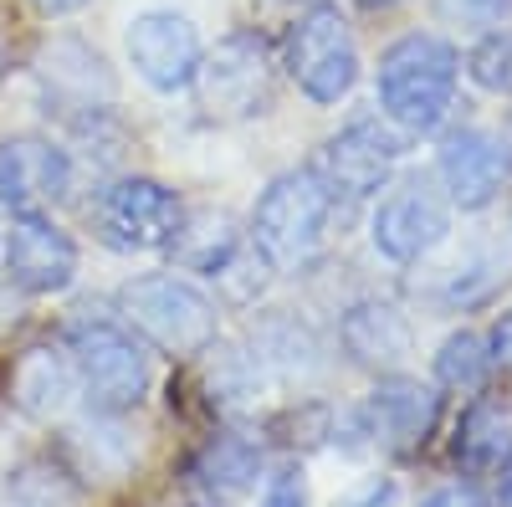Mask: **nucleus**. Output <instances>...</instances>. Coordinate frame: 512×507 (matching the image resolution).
Wrapping results in <instances>:
<instances>
[{"label": "nucleus", "mask_w": 512, "mask_h": 507, "mask_svg": "<svg viewBox=\"0 0 512 507\" xmlns=\"http://www.w3.org/2000/svg\"><path fill=\"white\" fill-rule=\"evenodd\" d=\"M461 57L446 36L410 31L379 57V108L400 134H436L456 103Z\"/></svg>", "instance_id": "1"}, {"label": "nucleus", "mask_w": 512, "mask_h": 507, "mask_svg": "<svg viewBox=\"0 0 512 507\" xmlns=\"http://www.w3.org/2000/svg\"><path fill=\"white\" fill-rule=\"evenodd\" d=\"M118 318L128 328H139L154 349L164 354H205L216 344V328H221V313L205 292L175 272H149V277H134L118 287Z\"/></svg>", "instance_id": "2"}, {"label": "nucleus", "mask_w": 512, "mask_h": 507, "mask_svg": "<svg viewBox=\"0 0 512 507\" xmlns=\"http://www.w3.org/2000/svg\"><path fill=\"white\" fill-rule=\"evenodd\" d=\"M333 195L313 169H292V175L272 180L267 195L256 200L251 216V246L272 262V272H297L318 257V246L333 221Z\"/></svg>", "instance_id": "3"}, {"label": "nucleus", "mask_w": 512, "mask_h": 507, "mask_svg": "<svg viewBox=\"0 0 512 507\" xmlns=\"http://www.w3.org/2000/svg\"><path fill=\"white\" fill-rule=\"evenodd\" d=\"M67 359L77 369V385L88 390L93 410L123 415L149 390V354L134 344L128 323L118 318H77L67 328Z\"/></svg>", "instance_id": "4"}, {"label": "nucleus", "mask_w": 512, "mask_h": 507, "mask_svg": "<svg viewBox=\"0 0 512 507\" xmlns=\"http://www.w3.org/2000/svg\"><path fill=\"white\" fill-rule=\"evenodd\" d=\"M272 77H277V62H272V47L256 31H231L216 41V52H205L190 88L200 98V113L216 118V123H241V118H256L267 113L272 103Z\"/></svg>", "instance_id": "5"}, {"label": "nucleus", "mask_w": 512, "mask_h": 507, "mask_svg": "<svg viewBox=\"0 0 512 507\" xmlns=\"http://www.w3.org/2000/svg\"><path fill=\"white\" fill-rule=\"evenodd\" d=\"M287 72L313 103H338L354 93L359 82V47L349 21L333 6H313L308 16H297L287 36Z\"/></svg>", "instance_id": "6"}, {"label": "nucleus", "mask_w": 512, "mask_h": 507, "mask_svg": "<svg viewBox=\"0 0 512 507\" xmlns=\"http://www.w3.org/2000/svg\"><path fill=\"white\" fill-rule=\"evenodd\" d=\"M405 154V134L395 129L390 118H359L349 123L344 134H333L318 159H313V175L328 185V195L338 200H369L390 185L395 164Z\"/></svg>", "instance_id": "7"}, {"label": "nucleus", "mask_w": 512, "mask_h": 507, "mask_svg": "<svg viewBox=\"0 0 512 507\" xmlns=\"http://www.w3.org/2000/svg\"><path fill=\"white\" fill-rule=\"evenodd\" d=\"M180 216H185L180 195L169 185H159V180H144V175L113 180L93 200V226L113 251H159V246H169Z\"/></svg>", "instance_id": "8"}, {"label": "nucleus", "mask_w": 512, "mask_h": 507, "mask_svg": "<svg viewBox=\"0 0 512 507\" xmlns=\"http://www.w3.org/2000/svg\"><path fill=\"white\" fill-rule=\"evenodd\" d=\"M123 41H128V62H134V72L149 82L154 93L190 88V77H195V67L205 57L200 31L180 11H144V16H134Z\"/></svg>", "instance_id": "9"}, {"label": "nucleus", "mask_w": 512, "mask_h": 507, "mask_svg": "<svg viewBox=\"0 0 512 507\" xmlns=\"http://www.w3.org/2000/svg\"><path fill=\"white\" fill-rule=\"evenodd\" d=\"M6 272L31 298H52L77 277V246L41 210H16L6 231Z\"/></svg>", "instance_id": "10"}, {"label": "nucleus", "mask_w": 512, "mask_h": 507, "mask_svg": "<svg viewBox=\"0 0 512 507\" xmlns=\"http://www.w3.org/2000/svg\"><path fill=\"white\" fill-rule=\"evenodd\" d=\"M364 436L384 451H420L425 441H431L436 431V420H441V395L431 385H420V379H405V374H390V379H379V385L369 390L364 410Z\"/></svg>", "instance_id": "11"}, {"label": "nucleus", "mask_w": 512, "mask_h": 507, "mask_svg": "<svg viewBox=\"0 0 512 507\" xmlns=\"http://www.w3.org/2000/svg\"><path fill=\"white\" fill-rule=\"evenodd\" d=\"M36 82L47 88L52 103L77 108V113H103L118 98V77L103 62L98 47H88L82 36H52L47 47L36 52Z\"/></svg>", "instance_id": "12"}, {"label": "nucleus", "mask_w": 512, "mask_h": 507, "mask_svg": "<svg viewBox=\"0 0 512 507\" xmlns=\"http://www.w3.org/2000/svg\"><path fill=\"white\" fill-rule=\"evenodd\" d=\"M436 169H441V185H446L451 205L482 210L512 180V149L497 134H487V129H456V134L441 139Z\"/></svg>", "instance_id": "13"}, {"label": "nucleus", "mask_w": 512, "mask_h": 507, "mask_svg": "<svg viewBox=\"0 0 512 507\" xmlns=\"http://www.w3.org/2000/svg\"><path fill=\"white\" fill-rule=\"evenodd\" d=\"M446 236H451V210H446V200L431 185H420V180L395 190L374 210V246L390 262H400V267L431 257Z\"/></svg>", "instance_id": "14"}, {"label": "nucleus", "mask_w": 512, "mask_h": 507, "mask_svg": "<svg viewBox=\"0 0 512 507\" xmlns=\"http://www.w3.org/2000/svg\"><path fill=\"white\" fill-rule=\"evenodd\" d=\"M72 190V159L52 139H6L0 144V210H41Z\"/></svg>", "instance_id": "15"}, {"label": "nucleus", "mask_w": 512, "mask_h": 507, "mask_svg": "<svg viewBox=\"0 0 512 507\" xmlns=\"http://www.w3.org/2000/svg\"><path fill=\"white\" fill-rule=\"evenodd\" d=\"M338 338H344V349L354 364H369V369H400L410 359V318L395 308V303H354L338 323Z\"/></svg>", "instance_id": "16"}, {"label": "nucleus", "mask_w": 512, "mask_h": 507, "mask_svg": "<svg viewBox=\"0 0 512 507\" xmlns=\"http://www.w3.org/2000/svg\"><path fill=\"white\" fill-rule=\"evenodd\" d=\"M190 472H195V487L210 502H241V497L256 492V482H262V446L241 431H221L200 446Z\"/></svg>", "instance_id": "17"}, {"label": "nucleus", "mask_w": 512, "mask_h": 507, "mask_svg": "<svg viewBox=\"0 0 512 507\" xmlns=\"http://www.w3.org/2000/svg\"><path fill=\"white\" fill-rule=\"evenodd\" d=\"M72 395H77V369H72L67 349H26V354L16 359L11 400H16L31 420L62 415Z\"/></svg>", "instance_id": "18"}, {"label": "nucleus", "mask_w": 512, "mask_h": 507, "mask_svg": "<svg viewBox=\"0 0 512 507\" xmlns=\"http://www.w3.org/2000/svg\"><path fill=\"white\" fill-rule=\"evenodd\" d=\"M169 251H175V262H180V267L216 277V272L236 257V251H241V231H236L231 216L200 210V216H180L175 236H169Z\"/></svg>", "instance_id": "19"}, {"label": "nucleus", "mask_w": 512, "mask_h": 507, "mask_svg": "<svg viewBox=\"0 0 512 507\" xmlns=\"http://www.w3.org/2000/svg\"><path fill=\"white\" fill-rule=\"evenodd\" d=\"M492 369H497L492 364V344L482 333H451L441 344V354H436V379L446 390H456V395L482 390Z\"/></svg>", "instance_id": "20"}, {"label": "nucleus", "mask_w": 512, "mask_h": 507, "mask_svg": "<svg viewBox=\"0 0 512 507\" xmlns=\"http://www.w3.org/2000/svg\"><path fill=\"white\" fill-rule=\"evenodd\" d=\"M11 502L16 507H77L82 487L62 461L41 456V461H26V467L11 472Z\"/></svg>", "instance_id": "21"}, {"label": "nucleus", "mask_w": 512, "mask_h": 507, "mask_svg": "<svg viewBox=\"0 0 512 507\" xmlns=\"http://www.w3.org/2000/svg\"><path fill=\"white\" fill-rule=\"evenodd\" d=\"M512 451V431L492 410H466L461 431H456V461L466 472H497Z\"/></svg>", "instance_id": "22"}, {"label": "nucleus", "mask_w": 512, "mask_h": 507, "mask_svg": "<svg viewBox=\"0 0 512 507\" xmlns=\"http://www.w3.org/2000/svg\"><path fill=\"white\" fill-rule=\"evenodd\" d=\"M98 415H103V410H98ZM72 451L82 456V472H93V477H118V472L128 467V456H134L128 436L113 426V415L77 426V431H72Z\"/></svg>", "instance_id": "23"}, {"label": "nucleus", "mask_w": 512, "mask_h": 507, "mask_svg": "<svg viewBox=\"0 0 512 507\" xmlns=\"http://www.w3.org/2000/svg\"><path fill=\"white\" fill-rule=\"evenodd\" d=\"M466 72L487 93H512V31L507 26L487 31L472 47V57H466Z\"/></svg>", "instance_id": "24"}, {"label": "nucleus", "mask_w": 512, "mask_h": 507, "mask_svg": "<svg viewBox=\"0 0 512 507\" xmlns=\"http://www.w3.org/2000/svg\"><path fill=\"white\" fill-rule=\"evenodd\" d=\"M436 16L461 31H497L512 16V0H436Z\"/></svg>", "instance_id": "25"}, {"label": "nucleus", "mask_w": 512, "mask_h": 507, "mask_svg": "<svg viewBox=\"0 0 512 507\" xmlns=\"http://www.w3.org/2000/svg\"><path fill=\"white\" fill-rule=\"evenodd\" d=\"M262 507H308V492H303V472L292 467H277L272 477H267V487H262Z\"/></svg>", "instance_id": "26"}, {"label": "nucleus", "mask_w": 512, "mask_h": 507, "mask_svg": "<svg viewBox=\"0 0 512 507\" xmlns=\"http://www.w3.org/2000/svg\"><path fill=\"white\" fill-rule=\"evenodd\" d=\"M420 507H487V502H482V492H472V487H436Z\"/></svg>", "instance_id": "27"}, {"label": "nucleus", "mask_w": 512, "mask_h": 507, "mask_svg": "<svg viewBox=\"0 0 512 507\" xmlns=\"http://www.w3.org/2000/svg\"><path fill=\"white\" fill-rule=\"evenodd\" d=\"M492 364L512 369V313L502 318V328H497V338H492Z\"/></svg>", "instance_id": "28"}, {"label": "nucleus", "mask_w": 512, "mask_h": 507, "mask_svg": "<svg viewBox=\"0 0 512 507\" xmlns=\"http://www.w3.org/2000/svg\"><path fill=\"white\" fill-rule=\"evenodd\" d=\"M492 507H512V451H507V461L497 467V502Z\"/></svg>", "instance_id": "29"}, {"label": "nucleus", "mask_w": 512, "mask_h": 507, "mask_svg": "<svg viewBox=\"0 0 512 507\" xmlns=\"http://www.w3.org/2000/svg\"><path fill=\"white\" fill-rule=\"evenodd\" d=\"M36 6L47 11V16H72V11H82V6H88V0H36Z\"/></svg>", "instance_id": "30"}, {"label": "nucleus", "mask_w": 512, "mask_h": 507, "mask_svg": "<svg viewBox=\"0 0 512 507\" xmlns=\"http://www.w3.org/2000/svg\"><path fill=\"white\" fill-rule=\"evenodd\" d=\"M354 507H395V487L390 482H384V487H374L364 502H354Z\"/></svg>", "instance_id": "31"}, {"label": "nucleus", "mask_w": 512, "mask_h": 507, "mask_svg": "<svg viewBox=\"0 0 512 507\" xmlns=\"http://www.w3.org/2000/svg\"><path fill=\"white\" fill-rule=\"evenodd\" d=\"M359 6H374V11H384V6H400V0H359Z\"/></svg>", "instance_id": "32"}, {"label": "nucleus", "mask_w": 512, "mask_h": 507, "mask_svg": "<svg viewBox=\"0 0 512 507\" xmlns=\"http://www.w3.org/2000/svg\"><path fill=\"white\" fill-rule=\"evenodd\" d=\"M0 77H6V41H0Z\"/></svg>", "instance_id": "33"}]
</instances>
